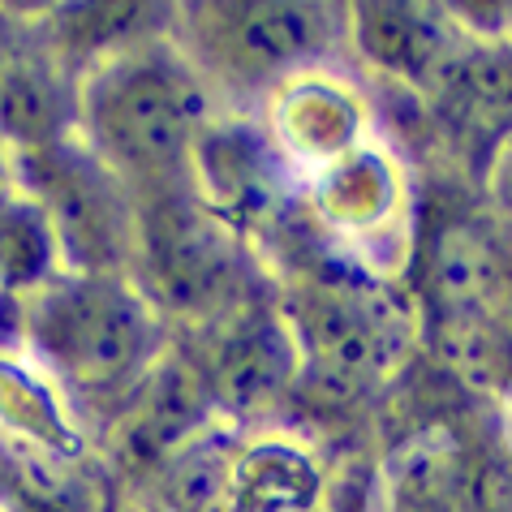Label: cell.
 <instances>
[{"instance_id": "6da1fadb", "label": "cell", "mask_w": 512, "mask_h": 512, "mask_svg": "<svg viewBox=\"0 0 512 512\" xmlns=\"http://www.w3.org/2000/svg\"><path fill=\"white\" fill-rule=\"evenodd\" d=\"M207 121L203 78L168 44L142 39L78 78V138L134 207L190 194V151Z\"/></svg>"}, {"instance_id": "7a4b0ae2", "label": "cell", "mask_w": 512, "mask_h": 512, "mask_svg": "<svg viewBox=\"0 0 512 512\" xmlns=\"http://www.w3.org/2000/svg\"><path fill=\"white\" fill-rule=\"evenodd\" d=\"M18 340L65 401L121 414L160 362V315L130 276L61 272L18 302Z\"/></svg>"}, {"instance_id": "3957f363", "label": "cell", "mask_w": 512, "mask_h": 512, "mask_svg": "<svg viewBox=\"0 0 512 512\" xmlns=\"http://www.w3.org/2000/svg\"><path fill=\"white\" fill-rule=\"evenodd\" d=\"M310 388L340 401L375 392L409 349V315L383 280L362 272H302L280 306Z\"/></svg>"}, {"instance_id": "277c9868", "label": "cell", "mask_w": 512, "mask_h": 512, "mask_svg": "<svg viewBox=\"0 0 512 512\" xmlns=\"http://www.w3.org/2000/svg\"><path fill=\"white\" fill-rule=\"evenodd\" d=\"M130 280L155 315L211 327L250 302V259L241 237L220 224L194 194L142 203Z\"/></svg>"}, {"instance_id": "5b68a950", "label": "cell", "mask_w": 512, "mask_h": 512, "mask_svg": "<svg viewBox=\"0 0 512 512\" xmlns=\"http://www.w3.org/2000/svg\"><path fill=\"white\" fill-rule=\"evenodd\" d=\"M181 56L194 74L224 91L267 95L297 69L327 65L340 48L345 22L332 5H284V0H241V5L181 9Z\"/></svg>"}, {"instance_id": "8992f818", "label": "cell", "mask_w": 512, "mask_h": 512, "mask_svg": "<svg viewBox=\"0 0 512 512\" xmlns=\"http://www.w3.org/2000/svg\"><path fill=\"white\" fill-rule=\"evenodd\" d=\"M13 190L48 220L61 267L74 276H130L138 211L130 190L78 134L13 155Z\"/></svg>"}, {"instance_id": "52a82bcc", "label": "cell", "mask_w": 512, "mask_h": 512, "mask_svg": "<svg viewBox=\"0 0 512 512\" xmlns=\"http://www.w3.org/2000/svg\"><path fill=\"white\" fill-rule=\"evenodd\" d=\"M310 224L353 272L388 280L414 250V177L379 134L315 173L302 190Z\"/></svg>"}, {"instance_id": "ba28073f", "label": "cell", "mask_w": 512, "mask_h": 512, "mask_svg": "<svg viewBox=\"0 0 512 512\" xmlns=\"http://www.w3.org/2000/svg\"><path fill=\"white\" fill-rule=\"evenodd\" d=\"M366 512H512V461L465 422H426L379 461Z\"/></svg>"}, {"instance_id": "9c48e42d", "label": "cell", "mask_w": 512, "mask_h": 512, "mask_svg": "<svg viewBox=\"0 0 512 512\" xmlns=\"http://www.w3.org/2000/svg\"><path fill=\"white\" fill-rule=\"evenodd\" d=\"M259 130L293 190L375 134L371 99L332 65L297 69L259 99Z\"/></svg>"}, {"instance_id": "30bf717a", "label": "cell", "mask_w": 512, "mask_h": 512, "mask_svg": "<svg viewBox=\"0 0 512 512\" xmlns=\"http://www.w3.org/2000/svg\"><path fill=\"white\" fill-rule=\"evenodd\" d=\"M203 332L207 345L190 362L203 379L211 405L229 409V414H259V409L276 405L293 388V379L302 375L293 332L280 306L250 297L246 306H237L233 315H224Z\"/></svg>"}, {"instance_id": "8fae6325", "label": "cell", "mask_w": 512, "mask_h": 512, "mask_svg": "<svg viewBox=\"0 0 512 512\" xmlns=\"http://www.w3.org/2000/svg\"><path fill=\"white\" fill-rule=\"evenodd\" d=\"M190 194L241 237L293 194L259 121L211 117L190 151Z\"/></svg>"}, {"instance_id": "7c38bea8", "label": "cell", "mask_w": 512, "mask_h": 512, "mask_svg": "<svg viewBox=\"0 0 512 512\" xmlns=\"http://www.w3.org/2000/svg\"><path fill=\"white\" fill-rule=\"evenodd\" d=\"M78 130V78L56 61L52 48L13 44L0 61V142L9 155L39 151L74 138Z\"/></svg>"}, {"instance_id": "4fadbf2b", "label": "cell", "mask_w": 512, "mask_h": 512, "mask_svg": "<svg viewBox=\"0 0 512 512\" xmlns=\"http://www.w3.org/2000/svg\"><path fill=\"white\" fill-rule=\"evenodd\" d=\"M323 500V465L306 439L259 431L233 439L229 512H315Z\"/></svg>"}, {"instance_id": "5bb4252c", "label": "cell", "mask_w": 512, "mask_h": 512, "mask_svg": "<svg viewBox=\"0 0 512 512\" xmlns=\"http://www.w3.org/2000/svg\"><path fill=\"white\" fill-rule=\"evenodd\" d=\"M349 48L383 78L422 87L435 78L444 56L457 44L452 22H439V9L422 5H353L345 9Z\"/></svg>"}, {"instance_id": "9a60e30c", "label": "cell", "mask_w": 512, "mask_h": 512, "mask_svg": "<svg viewBox=\"0 0 512 512\" xmlns=\"http://www.w3.org/2000/svg\"><path fill=\"white\" fill-rule=\"evenodd\" d=\"M452 125L500 142L512 130V39H461L426 82Z\"/></svg>"}, {"instance_id": "2e32d148", "label": "cell", "mask_w": 512, "mask_h": 512, "mask_svg": "<svg viewBox=\"0 0 512 512\" xmlns=\"http://www.w3.org/2000/svg\"><path fill=\"white\" fill-rule=\"evenodd\" d=\"M0 439L44 457H78L82 435L74 426V405L35 362L0 353Z\"/></svg>"}, {"instance_id": "e0dca14e", "label": "cell", "mask_w": 512, "mask_h": 512, "mask_svg": "<svg viewBox=\"0 0 512 512\" xmlns=\"http://www.w3.org/2000/svg\"><path fill=\"white\" fill-rule=\"evenodd\" d=\"M61 272V250L31 198H22L18 190L0 198V302L18 306Z\"/></svg>"}, {"instance_id": "ac0fdd59", "label": "cell", "mask_w": 512, "mask_h": 512, "mask_svg": "<svg viewBox=\"0 0 512 512\" xmlns=\"http://www.w3.org/2000/svg\"><path fill=\"white\" fill-rule=\"evenodd\" d=\"M487 198L491 207L512 224V130L495 142L491 164H487Z\"/></svg>"}, {"instance_id": "d6986e66", "label": "cell", "mask_w": 512, "mask_h": 512, "mask_svg": "<svg viewBox=\"0 0 512 512\" xmlns=\"http://www.w3.org/2000/svg\"><path fill=\"white\" fill-rule=\"evenodd\" d=\"M9 194H13V155L0 142V198H9Z\"/></svg>"}, {"instance_id": "ffe728a7", "label": "cell", "mask_w": 512, "mask_h": 512, "mask_svg": "<svg viewBox=\"0 0 512 512\" xmlns=\"http://www.w3.org/2000/svg\"><path fill=\"white\" fill-rule=\"evenodd\" d=\"M500 401H504V452H508V461H512V379H508V388L500 392Z\"/></svg>"}]
</instances>
